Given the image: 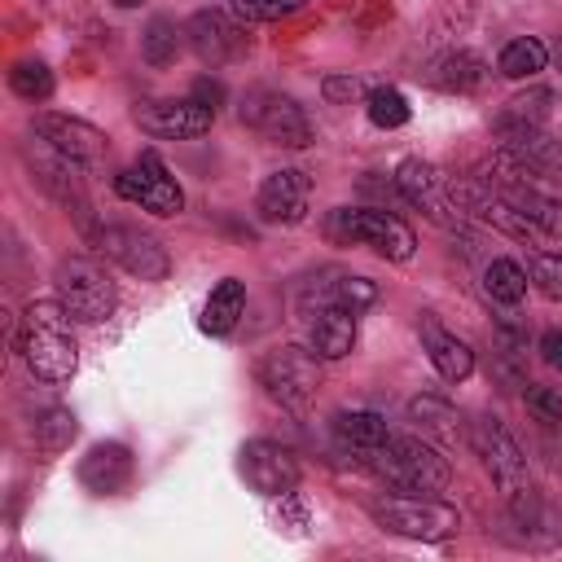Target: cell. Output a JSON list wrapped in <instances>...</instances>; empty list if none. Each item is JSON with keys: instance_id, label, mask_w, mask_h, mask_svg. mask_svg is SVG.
<instances>
[{"instance_id": "cell-15", "label": "cell", "mask_w": 562, "mask_h": 562, "mask_svg": "<svg viewBox=\"0 0 562 562\" xmlns=\"http://www.w3.org/2000/svg\"><path fill=\"white\" fill-rule=\"evenodd\" d=\"M35 132H40L53 149H61L66 158H75L79 167L105 162L110 140H105L101 127H92V123H83V119H70V114H35Z\"/></svg>"}, {"instance_id": "cell-13", "label": "cell", "mask_w": 562, "mask_h": 562, "mask_svg": "<svg viewBox=\"0 0 562 562\" xmlns=\"http://www.w3.org/2000/svg\"><path fill=\"white\" fill-rule=\"evenodd\" d=\"M237 470H241V479L259 496H290L299 487V457L285 443H277V439H250V443H241Z\"/></svg>"}, {"instance_id": "cell-23", "label": "cell", "mask_w": 562, "mask_h": 562, "mask_svg": "<svg viewBox=\"0 0 562 562\" xmlns=\"http://www.w3.org/2000/svg\"><path fill=\"white\" fill-rule=\"evenodd\" d=\"M426 79L435 88H448V92H474L483 79H487V61L470 48H457V53H443L439 61H430Z\"/></svg>"}, {"instance_id": "cell-38", "label": "cell", "mask_w": 562, "mask_h": 562, "mask_svg": "<svg viewBox=\"0 0 562 562\" xmlns=\"http://www.w3.org/2000/svg\"><path fill=\"white\" fill-rule=\"evenodd\" d=\"M193 97L215 110V105L224 101V83H220V79H198V83H193Z\"/></svg>"}, {"instance_id": "cell-3", "label": "cell", "mask_w": 562, "mask_h": 562, "mask_svg": "<svg viewBox=\"0 0 562 562\" xmlns=\"http://www.w3.org/2000/svg\"><path fill=\"white\" fill-rule=\"evenodd\" d=\"M369 514H373V522L382 531L404 536V540H426V544L448 540L461 527L457 505L439 501L435 492H400V487L395 492H378L369 501Z\"/></svg>"}, {"instance_id": "cell-16", "label": "cell", "mask_w": 562, "mask_h": 562, "mask_svg": "<svg viewBox=\"0 0 562 562\" xmlns=\"http://www.w3.org/2000/svg\"><path fill=\"white\" fill-rule=\"evenodd\" d=\"M184 35H189L193 53H198L206 66H224V61H237V57L246 53V31H241V22H233V18L220 13V9L193 13Z\"/></svg>"}, {"instance_id": "cell-30", "label": "cell", "mask_w": 562, "mask_h": 562, "mask_svg": "<svg viewBox=\"0 0 562 562\" xmlns=\"http://www.w3.org/2000/svg\"><path fill=\"white\" fill-rule=\"evenodd\" d=\"M9 88L22 97V101H48L53 97V70L44 61H18L9 70Z\"/></svg>"}, {"instance_id": "cell-1", "label": "cell", "mask_w": 562, "mask_h": 562, "mask_svg": "<svg viewBox=\"0 0 562 562\" xmlns=\"http://www.w3.org/2000/svg\"><path fill=\"white\" fill-rule=\"evenodd\" d=\"M18 351L26 360V369L40 382H70L79 369V347L70 334V312L57 299H35L22 312V329H18Z\"/></svg>"}, {"instance_id": "cell-11", "label": "cell", "mask_w": 562, "mask_h": 562, "mask_svg": "<svg viewBox=\"0 0 562 562\" xmlns=\"http://www.w3.org/2000/svg\"><path fill=\"white\" fill-rule=\"evenodd\" d=\"M97 250L105 259H114L127 277H140V281H162L171 268L162 241L154 233H140L136 224H105L97 233Z\"/></svg>"}, {"instance_id": "cell-27", "label": "cell", "mask_w": 562, "mask_h": 562, "mask_svg": "<svg viewBox=\"0 0 562 562\" xmlns=\"http://www.w3.org/2000/svg\"><path fill=\"white\" fill-rule=\"evenodd\" d=\"M483 290H487L492 303L518 307L522 294H527V272H522V263H514V259H492V263L483 268Z\"/></svg>"}, {"instance_id": "cell-40", "label": "cell", "mask_w": 562, "mask_h": 562, "mask_svg": "<svg viewBox=\"0 0 562 562\" xmlns=\"http://www.w3.org/2000/svg\"><path fill=\"white\" fill-rule=\"evenodd\" d=\"M119 9H136V4H145V0H114Z\"/></svg>"}, {"instance_id": "cell-18", "label": "cell", "mask_w": 562, "mask_h": 562, "mask_svg": "<svg viewBox=\"0 0 562 562\" xmlns=\"http://www.w3.org/2000/svg\"><path fill=\"white\" fill-rule=\"evenodd\" d=\"M417 334H422V347H426V356H430V364H435V373H439L443 382H465V378L474 373V351H470V342L457 338L452 329H443L435 316H422V321H417Z\"/></svg>"}, {"instance_id": "cell-8", "label": "cell", "mask_w": 562, "mask_h": 562, "mask_svg": "<svg viewBox=\"0 0 562 562\" xmlns=\"http://www.w3.org/2000/svg\"><path fill=\"white\" fill-rule=\"evenodd\" d=\"M241 123L255 127L263 140L285 145V149H307L312 145V123L303 114V105L285 92L272 88H255L241 97Z\"/></svg>"}, {"instance_id": "cell-6", "label": "cell", "mask_w": 562, "mask_h": 562, "mask_svg": "<svg viewBox=\"0 0 562 562\" xmlns=\"http://www.w3.org/2000/svg\"><path fill=\"white\" fill-rule=\"evenodd\" d=\"M53 285H57V303L70 312V321H83V325L110 321V312L119 303L110 272L88 255H66L53 272Z\"/></svg>"}, {"instance_id": "cell-21", "label": "cell", "mask_w": 562, "mask_h": 562, "mask_svg": "<svg viewBox=\"0 0 562 562\" xmlns=\"http://www.w3.org/2000/svg\"><path fill=\"white\" fill-rule=\"evenodd\" d=\"M408 422L422 430V439H430V443H439V448H457V443L470 439L461 413H457L448 400H439V395H417V400L408 404Z\"/></svg>"}, {"instance_id": "cell-17", "label": "cell", "mask_w": 562, "mask_h": 562, "mask_svg": "<svg viewBox=\"0 0 562 562\" xmlns=\"http://www.w3.org/2000/svg\"><path fill=\"white\" fill-rule=\"evenodd\" d=\"M136 474V461H132V448L119 443V439H105V443H92L88 457L79 461V483L92 492V496H119Z\"/></svg>"}, {"instance_id": "cell-9", "label": "cell", "mask_w": 562, "mask_h": 562, "mask_svg": "<svg viewBox=\"0 0 562 562\" xmlns=\"http://www.w3.org/2000/svg\"><path fill=\"white\" fill-rule=\"evenodd\" d=\"M114 193H119L123 202L149 211V215H162V220L184 211V193H180L176 176L167 171V162H162L154 149H145L132 167H123V171L114 176Z\"/></svg>"}, {"instance_id": "cell-35", "label": "cell", "mask_w": 562, "mask_h": 562, "mask_svg": "<svg viewBox=\"0 0 562 562\" xmlns=\"http://www.w3.org/2000/svg\"><path fill=\"white\" fill-rule=\"evenodd\" d=\"M321 97H325L329 105H351V101L369 97V88H364V79H356L351 70H342V75H325V79H321Z\"/></svg>"}, {"instance_id": "cell-25", "label": "cell", "mask_w": 562, "mask_h": 562, "mask_svg": "<svg viewBox=\"0 0 562 562\" xmlns=\"http://www.w3.org/2000/svg\"><path fill=\"white\" fill-rule=\"evenodd\" d=\"M553 92L549 88H527L518 97H509L496 114V132H514V127H544L553 119Z\"/></svg>"}, {"instance_id": "cell-31", "label": "cell", "mask_w": 562, "mask_h": 562, "mask_svg": "<svg viewBox=\"0 0 562 562\" xmlns=\"http://www.w3.org/2000/svg\"><path fill=\"white\" fill-rule=\"evenodd\" d=\"M321 303H342V307H351V312L360 316L364 307L378 303V285H373L369 277H338V281L321 294Z\"/></svg>"}, {"instance_id": "cell-22", "label": "cell", "mask_w": 562, "mask_h": 562, "mask_svg": "<svg viewBox=\"0 0 562 562\" xmlns=\"http://www.w3.org/2000/svg\"><path fill=\"white\" fill-rule=\"evenodd\" d=\"M334 435H338V443L347 448V452H356L360 461L391 435V426H386V417L382 413H373V408H351V413H338L334 417Z\"/></svg>"}, {"instance_id": "cell-37", "label": "cell", "mask_w": 562, "mask_h": 562, "mask_svg": "<svg viewBox=\"0 0 562 562\" xmlns=\"http://www.w3.org/2000/svg\"><path fill=\"white\" fill-rule=\"evenodd\" d=\"M536 351H540V360L549 369H562V329H544L540 342H536Z\"/></svg>"}, {"instance_id": "cell-7", "label": "cell", "mask_w": 562, "mask_h": 562, "mask_svg": "<svg viewBox=\"0 0 562 562\" xmlns=\"http://www.w3.org/2000/svg\"><path fill=\"white\" fill-rule=\"evenodd\" d=\"M470 443H474V452L483 457V470L492 474V483L501 487L505 501L531 492L527 457H522V448L514 443V435L501 426V417H492V413L474 417V422H470Z\"/></svg>"}, {"instance_id": "cell-20", "label": "cell", "mask_w": 562, "mask_h": 562, "mask_svg": "<svg viewBox=\"0 0 562 562\" xmlns=\"http://www.w3.org/2000/svg\"><path fill=\"white\" fill-rule=\"evenodd\" d=\"M496 189L536 224V233L544 237V246H562V198L544 193L531 180H514V184H496Z\"/></svg>"}, {"instance_id": "cell-32", "label": "cell", "mask_w": 562, "mask_h": 562, "mask_svg": "<svg viewBox=\"0 0 562 562\" xmlns=\"http://www.w3.org/2000/svg\"><path fill=\"white\" fill-rule=\"evenodd\" d=\"M527 281H531L544 299L562 303V255H553V250H531V259H527Z\"/></svg>"}, {"instance_id": "cell-5", "label": "cell", "mask_w": 562, "mask_h": 562, "mask_svg": "<svg viewBox=\"0 0 562 562\" xmlns=\"http://www.w3.org/2000/svg\"><path fill=\"white\" fill-rule=\"evenodd\" d=\"M329 237L369 246L391 263H404L417 250V233L400 215L373 211V206H338V211H329Z\"/></svg>"}, {"instance_id": "cell-12", "label": "cell", "mask_w": 562, "mask_h": 562, "mask_svg": "<svg viewBox=\"0 0 562 562\" xmlns=\"http://www.w3.org/2000/svg\"><path fill=\"white\" fill-rule=\"evenodd\" d=\"M132 119L140 132H149L158 140H189V136L211 132L215 110L202 105L198 97H162V101H140L132 110Z\"/></svg>"}, {"instance_id": "cell-19", "label": "cell", "mask_w": 562, "mask_h": 562, "mask_svg": "<svg viewBox=\"0 0 562 562\" xmlns=\"http://www.w3.org/2000/svg\"><path fill=\"white\" fill-rule=\"evenodd\" d=\"M307 347L321 360H342L356 347V312L342 303H321L312 325H307Z\"/></svg>"}, {"instance_id": "cell-10", "label": "cell", "mask_w": 562, "mask_h": 562, "mask_svg": "<svg viewBox=\"0 0 562 562\" xmlns=\"http://www.w3.org/2000/svg\"><path fill=\"white\" fill-rule=\"evenodd\" d=\"M395 189H400L417 211H426V220H435L439 228H465V220H470V215L457 206V198H452V180L439 176V167L426 162V158H404V162L395 167Z\"/></svg>"}, {"instance_id": "cell-36", "label": "cell", "mask_w": 562, "mask_h": 562, "mask_svg": "<svg viewBox=\"0 0 562 562\" xmlns=\"http://www.w3.org/2000/svg\"><path fill=\"white\" fill-rule=\"evenodd\" d=\"M527 408H531L540 422L562 426V395H558L553 386H531V391H527Z\"/></svg>"}, {"instance_id": "cell-29", "label": "cell", "mask_w": 562, "mask_h": 562, "mask_svg": "<svg viewBox=\"0 0 562 562\" xmlns=\"http://www.w3.org/2000/svg\"><path fill=\"white\" fill-rule=\"evenodd\" d=\"M176 53H180V26L171 22V18H149V26H145V35H140V57L149 61V66H171L176 61Z\"/></svg>"}, {"instance_id": "cell-33", "label": "cell", "mask_w": 562, "mask_h": 562, "mask_svg": "<svg viewBox=\"0 0 562 562\" xmlns=\"http://www.w3.org/2000/svg\"><path fill=\"white\" fill-rule=\"evenodd\" d=\"M70 439H75V413H70V408H48V413L35 422V443H40L44 452H61Z\"/></svg>"}, {"instance_id": "cell-14", "label": "cell", "mask_w": 562, "mask_h": 562, "mask_svg": "<svg viewBox=\"0 0 562 562\" xmlns=\"http://www.w3.org/2000/svg\"><path fill=\"white\" fill-rule=\"evenodd\" d=\"M307 198H312V180L299 167H281V171L263 176V184L255 193V211L263 224H303Z\"/></svg>"}, {"instance_id": "cell-39", "label": "cell", "mask_w": 562, "mask_h": 562, "mask_svg": "<svg viewBox=\"0 0 562 562\" xmlns=\"http://www.w3.org/2000/svg\"><path fill=\"white\" fill-rule=\"evenodd\" d=\"M553 61H558V70H562V35H558V44H553Z\"/></svg>"}, {"instance_id": "cell-4", "label": "cell", "mask_w": 562, "mask_h": 562, "mask_svg": "<svg viewBox=\"0 0 562 562\" xmlns=\"http://www.w3.org/2000/svg\"><path fill=\"white\" fill-rule=\"evenodd\" d=\"M255 378H259L268 400H277L281 408L303 413L316 400V391H321V356L312 347L285 342V347H272V351L259 356Z\"/></svg>"}, {"instance_id": "cell-2", "label": "cell", "mask_w": 562, "mask_h": 562, "mask_svg": "<svg viewBox=\"0 0 562 562\" xmlns=\"http://www.w3.org/2000/svg\"><path fill=\"white\" fill-rule=\"evenodd\" d=\"M360 465H369L378 479H386V487H400V492H443L452 479V465L439 457L435 443L417 435H395V430Z\"/></svg>"}, {"instance_id": "cell-28", "label": "cell", "mask_w": 562, "mask_h": 562, "mask_svg": "<svg viewBox=\"0 0 562 562\" xmlns=\"http://www.w3.org/2000/svg\"><path fill=\"white\" fill-rule=\"evenodd\" d=\"M364 114H369L373 127L395 132V127H404V123L413 119V105H408V97H404L400 88L378 83V88H369V97H364Z\"/></svg>"}, {"instance_id": "cell-24", "label": "cell", "mask_w": 562, "mask_h": 562, "mask_svg": "<svg viewBox=\"0 0 562 562\" xmlns=\"http://www.w3.org/2000/svg\"><path fill=\"white\" fill-rule=\"evenodd\" d=\"M241 307H246V285L237 281V277H224L220 285H211V294H206V303H202V329L206 334H215V338H224V334H233V325L241 321Z\"/></svg>"}, {"instance_id": "cell-26", "label": "cell", "mask_w": 562, "mask_h": 562, "mask_svg": "<svg viewBox=\"0 0 562 562\" xmlns=\"http://www.w3.org/2000/svg\"><path fill=\"white\" fill-rule=\"evenodd\" d=\"M544 66H549V48H544L536 35L509 40V44L501 48V57H496V70H501L505 79H531V75H540Z\"/></svg>"}, {"instance_id": "cell-34", "label": "cell", "mask_w": 562, "mask_h": 562, "mask_svg": "<svg viewBox=\"0 0 562 562\" xmlns=\"http://www.w3.org/2000/svg\"><path fill=\"white\" fill-rule=\"evenodd\" d=\"M307 0H233V18L237 22H277L299 13Z\"/></svg>"}]
</instances>
